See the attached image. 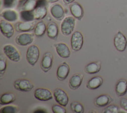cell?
Listing matches in <instances>:
<instances>
[{
    "label": "cell",
    "mask_w": 127,
    "mask_h": 113,
    "mask_svg": "<svg viewBox=\"0 0 127 113\" xmlns=\"http://www.w3.org/2000/svg\"><path fill=\"white\" fill-rule=\"evenodd\" d=\"M35 20H42L46 17L47 14V9L46 6H36L34 10Z\"/></svg>",
    "instance_id": "cb8c5ba5"
},
{
    "label": "cell",
    "mask_w": 127,
    "mask_h": 113,
    "mask_svg": "<svg viewBox=\"0 0 127 113\" xmlns=\"http://www.w3.org/2000/svg\"><path fill=\"white\" fill-rule=\"evenodd\" d=\"M15 2L16 0H3V5L5 8L12 7Z\"/></svg>",
    "instance_id": "836d02e7"
},
{
    "label": "cell",
    "mask_w": 127,
    "mask_h": 113,
    "mask_svg": "<svg viewBox=\"0 0 127 113\" xmlns=\"http://www.w3.org/2000/svg\"><path fill=\"white\" fill-rule=\"evenodd\" d=\"M34 37L32 34L29 33H22L18 35L16 38V43L17 44L22 47H25L31 45L33 42Z\"/></svg>",
    "instance_id": "4fadbf2b"
},
{
    "label": "cell",
    "mask_w": 127,
    "mask_h": 113,
    "mask_svg": "<svg viewBox=\"0 0 127 113\" xmlns=\"http://www.w3.org/2000/svg\"><path fill=\"white\" fill-rule=\"evenodd\" d=\"M20 1H27V0H20Z\"/></svg>",
    "instance_id": "f35d334b"
},
{
    "label": "cell",
    "mask_w": 127,
    "mask_h": 113,
    "mask_svg": "<svg viewBox=\"0 0 127 113\" xmlns=\"http://www.w3.org/2000/svg\"><path fill=\"white\" fill-rule=\"evenodd\" d=\"M17 107L14 106H6L0 109L1 113H17Z\"/></svg>",
    "instance_id": "f546056e"
},
{
    "label": "cell",
    "mask_w": 127,
    "mask_h": 113,
    "mask_svg": "<svg viewBox=\"0 0 127 113\" xmlns=\"http://www.w3.org/2000/svg\"><path fill=\"white\" fill-rule=\"evenodd\" d=\"M3 52L11 61L14 62H18L20 60L21 56L17 50L12 45H6L3 47Z\"/></svg>",
    "instance_id": "3957f363"
},
{
    "label": "cell",
    "mask_w": 127,
    "mask_h": 113,
    "mask_svg": "<svg viewBox=\"0 0 127 113\" xmlns=\"http://www.w3.org/2000/svg\"><path fill=\"white\" fill-rule=\"evenodd\" d=\"M114 46L120 52H123L127 48V40L125 36L119 30L114 38Z\"/></svg>",
    "instance_id": "5b68a950"
},
{
    "label": "cell",
    "mask_w": 127,
    "mask_h": 113,
    "mask_svg": "<svg viewBox=\"0 0 127 113\" xmlns=\"http://www.w3.org/2000/svg\"><path fill=\"white\" fill-rule=\"evenodd\" d=\"M36 5H37V0H27L24 3L22 10L33 11L36 8Z\"/></svg>",
    "instance_id": "83f0119b"
},
{
    "label": "cell",
    "mask_w": 127,
    "mask_h": 113,
    "mask_svg": "<svg viewBox=\"0 0 127 113\" xmlns=\"http://www.w3.org/2000/svg\"><path fill=\"white\" fill-rule=\"evenodd\" d=\"M112 101V99L109 95L106 94H103L98 96L95 100V104L98 107H106Z\"/></svg>",
    "instance_id": "d6986e66"
},
{
    "label": "cell",
    "mask_w": 127,
    "mask_h": 113,
    "mask_svg": "<svg viewBox=\"0 0 127 113\" xmlns=\"http://www.w3.org/2000/svg\"><path fill=\"white\" fill-rule=\"evenodd\" d=\"M52 112L54 113H65L67 112L66 109L64 106L60 104H55L52 106Z\"/></svg>",
    "instance_id": "1f68e13d"
},
{
    "label": "cell",
    "mask_w": 127,
    "mask_h": 113,
    "mask_svg": "<svg viewBox=\"0 0 127 113\" xmlns=\"http://www.w3.org/2000/svg\"><path fill=\"white\" fill-rule=\"evenodd\" d=\"M103 113H119V107L118 106L112 104L107 106L103 110Z\"/></svg>",
    "instance_id": "4dcf8cb0"
},
{
    "label": "cell",
    "mask_w": 127,
    "mask_h": 113,
    "mask_svg": "<svg viewBox=\"0 0 127 113\" xmlns=\"http://www.w3.org/2000/svg\"><path fill=\"white\" fill-rule=\"evenodd\" d=\"M54 46L57 53L60 57L63 58H67L70 57L71 51L66 44L64 43H58L55 44Z\"/></svg>",
    "instance_id": "8fae6325"
},
{
    "label": "cell",
    "mask_w": 127,
    "mask_h": 113,
    "mask_svg": "<svg viewBox=\"0 0 127 113\" xmlns=\"http://www.w3.org/2000/svg\"><path fill=\"white\" fill-rule=\"evenodd\" d=\"M101 69L100 62H93L87 64L85 67V72L89 74H94L98 73Z\"/></svg>",
    "instance_id": "603a6c76"
},
{
    "label": "cell",
    "mask_w": 127,
    "mask_h": 113,
    "mask_svg": "<svg viewBox=\"0 0 127 113\" xmlns=\"http://www.w3.org/2000/svg\"><path fill=\"white\" fill-rule=\"evenodd\" d=\"M59 1V0H46V1L48 3H54Z\"/></svg>",
    "instance_id": "74e56055"
},
{
    "label": "cell",
    "mask_w": 127,
    "mask_h": 113,
    "mask_svg": "<svg viewBox=\"0 0 127 113\" xmlns=\"http://www.w3.org/2000/svg\"><path fill=\"white\" fill-rule=\"evenodd\" d=\"M54 97L55 101L59 104L65 107L69 103V97L64 90L61 88H57L54 91Z\"/></svg>",
    "instance_id": "8992f818"
},
{
    "label": "cell",
    "mask_w": 127,
    "mask_h": 113,
    "mask_svg": "<svg viewBox=\"0 0 127 113\" xmlns=\"http://www.w3.org/2000/svg\"><path fill=\"white\" fill-rule=\"evenodd\" d=\"M15 100V96L12 93H3L0 98V104L1 106L10 104Z\"/></svg>",
    "instance_id": "d4e9b609"
},
{
    "label": "cell",
    "mask_w": 127,
    "mask_h": 113,
    "mask_svg": "<svg viewBox=\"0 0 127 113\" xmlns=\"http://www.w3.org/2000/svg\"><path fill=\"white\" fill-rule=\"evenodd\" d=\"M50 13L56 20H62L65 16V11L61 4H55L50 8Z\"/></svg>",
    "instance_id": "5bb4252c"
},
{
    "label": "cell",
    "mask_w": 127,
    "mask_h": 113,
    "mask_svg": "<svg viewBox=\"0 0 127 113\" xmlns=\"http://www.w3.org/2000/svg\"><path fill=\"white\" fill-rule=\"evenodd\" d=\"M20 17L22 20L25 22H31L35 20L34 14L33 11H29V10H22L20 13Z\"/></svg>",
    "instance_id": "4316f807"
},
{
    "label": "cell",
    "mask_w": 127,
    "mask_h": 113,
    "mask_svg": "<svg viewBox=\"0 0 127 113\" xmlns=\"http://www.w3.org/2000/svg\"><path fill=\"white\" fill-rule=\"evenodd\" d=\"M83 36L79 31H75L72 34L71 38V48L74 52H78L81 50L83 46Z\"/></svg>",
    "instance_id": "277c9868"
},
{
    "label": "cell",
    "mask_w": 127,
    "mask_h": 113,
    "mask_svg": "<svg viewBox=\"0 0 127 113\" xmlns=\"http://www.w3.org/2000/svg\"><path fill=\"white\" fill-rule=\"evenodd\" d=\"M120 106L123 110L125 111L127 113V99L125 98H122L120 100Z\"/></svg>",
    "instance_id": "e575fe53"
},
{
    "label": "cell",
    "mask_w": 127,
    "mask_h": 113,
    "mask_svg": "<svg viewBox=\"0 0 127 113\" xmlns=\"http://www.w3.org/2000/svg\"><path fill=\"white\" fill-rule=\"evenodd\" d=\"M0 28L1 32L5 38H11L14 34L15 28L8 21L1 20L0 22Z\"/></svg>",
    "instance_id": "ba28073f"
},
{
    "label": "cell",
    "mask_w": 127,
    "mask_h": 113,
    "mask_svg": "<svg viewBox=\"0 0 127 113\" xmlns=\"http://www.w3.org/2000/svg\"><path fill=\"white\" fill-rule=\"evenodd\" d=\"M53 60H54V56L52 53L47 52L44 54L41 62V67L45 73H47L52 68Z\"/></svg>",
    "instance_id": "9c48e42d"
},
{
    "label": "cell",
    "mask_w": 127,
    "mask_h": 113,
    "mask_svg": "<svg viewBox=\"0 0 127 113\" xmlns=\"http://www.w3.org/2000/svg\"><path fill=\"white\" fill-rule=\"evenodd\" d=\"M14 87L19 91L28 92L32 90L34 88V85L29 80L26 79H21L15 81Z\"/></svg>",
    "instance_id": "52a82bcc"
},
{
    "label": "cell",
    "mask_w": 127,
    "mask_h": 113,
    "mask_svg": "<svg viewBox=\"0 0 127 113\" xmlns=\"http://www.w3.org/2000/svg\"><path fill=\"white\" fill-rule=\"evenodd\" d=\"M34 96L37 100L40 101H48L53 99L51 91L48 89L42 88L36 89L34 93Z\"/></svg>",
    "instance_id": "30bf717a"
},
{
    "label": "cell",
    "mask_w": 127,
    "mask_h": 113,
    "mask_svg": "<svg viewBox=\"0 0 127 113\" xmlns=\"http://www.w3.org/2000/svg\"><path fill=\"white\" fill-rule=\"evenodd\" d=\"M75 0H63V2L65 4H71V3H73Z\"/></svg>",
    "instance_id": "d590c367"
},
{
    "label": "cell",
    "mask_w": 127,
    "mask_h": 113,
    "mask_svg": "<svg viewBox=\"0 0 127 113\" xmlns=\"http://www.w3.org/2000/svg\"><path fill=\"white\" fill-rule=\"evenodd\" d=\"M116 93L119 97H123L127 92V81L125 79L119 80L116 85Z\"/></svg>",
    "instance_id": "ac0fdd59"
},
{
    "label": "cell",
    "mask_w": 127,
    "mask_h": 113,
    "mask_svg": "<svg viewBox=\"0 0 127 113\" xmlns=\"http://www.w3.org/2000/svg\"><path fill=\"white\" fill-rule=\"evenodd\" d=\"M2 17L8 22H14L19 19V15L17 12L13 10H4L1 13Z\"/></svg>",
    "instance_id": "ffe728a7"
},
{
    "label": "cell",
    "mask_w": 127,
    "mask_h": 113,
    "mask_svg": "<svg viewBox=\"0 0 127 113\" xmlns=\"http://www.w3.org/2000/svg\"><path fill=\"white\" fill-rule=\"evenodd\" d=\"M70 12L72 16L78 20H81L84 16V10L81 4L78 3H73L70 5Z\"/></svg>",
    "instance_id": "9a60e30c"
},
{
    "label": "cell",
    "mask_w": 127,
    "mask_h": 113,
    "mask_svg": "<svg viewBox=\"0 0 127 113\" xmlns=\"http://www.w3.org/2000/svg\"><path fill=\"white\" fill-rule=\"evenodd\" d=\"M83 80V75L81 74H74L69 81V86L72 90H76L81 85Z\"/></svg>",
    "instance_id": "2e32d148"
},
{
    "label": "cell",
    "mask_w": 127,
    "mask_h": 113,
    "mask_svg": "<svg viewBox=\"0 0 127 113\" xmlns=\"http://www.w3.org/2000/svg\"><path fill=\"white\" fill-rule=\"evenodd\" d=\"M6 65L7 64H6V60L1 57L0 59V73H1V74H3L4 73V71L6 69Z\"/></svg>",
    "instance_id": "d6a6232c"
},
{
    "label": "cell",
    "mask_w": 127,
    "mask_h": 113,
    "mask_svg": "<svg viewBox=\"0 0 127 113\" xmlns=\"http://www.w3.org/2000/svg\"><path fill=\"white\" fill-rule=\"evenodd\" d=\"M70 73L69 65L67 63L63 62L59 65L57 70V78L59 81H64L67 78Z\"/></svg>",
    "instance_id": "7c38bea8"
},
{
    "label": "cell",
    "mask_w": 127,
    "mask_h": 113,
    "mask_svg": "<svg viewBox=\"0 0 127 113\" xmlns=\"http://www.w3.org/2000/svg\"><path fill=\"white\" fill-rule=\"evenodd\" d=\"M103 84V79L99 76L93 77L88 81L87 87L90 90H95Z\"/></svg>",
    "instance_id": "7402d4cb"
},
{
    "label": "cell",
    "mask_w": 127,
    "mask_h": 113,
    "mask_svg": "<svg viewBox=\"0 0 127 113\" xmlns=\"http://www.w3.org/2000/svg\"><path fill=\"white\" fill-rule=\"evenodd\" d=\"M40 55L39 49L37 45H31L27 50L26 59L28 62L32 66L35 65L37 63Z\"/></svg>",
    "instance_id": "6da1fadb"
},
{
    "label": "cell",
    "mask_w": 127,
    "mask_h": 113,
    "mask_svg": "<svg viewBox=\"0 0 127 113\" xmlns=\"http://www.w3.org/2000/svg\"><path fill=\"white\" fill-rule=\"evenodd\" d=\"M71 109L73 113H84V107L79 102H72L71 104Z\"/></svg>",
    "instance_id": "f1b7e54d"
},
{
    "label": "cell",
    "mask_w": 127,
    "mask_h": 113,
    "mask_svg": "<svg viewBox=\"0 0 127 113\" xmlns=\"http://www.w3.org/2000/svg\"><path fill=\"white\" fill-rule=\"evenodd\" d=\"M34 113H46V111L43 110V109H37V110L34 111Z\"/></svg>",
    "instance_id": "8d00e7d4"
},
{
    "label": "cell",
    "mask_w": 127,
    "mask_h": 113,
    "mask_svg": "<svg viewBox=\"0 0 127 113\" xmlns=\"http://www.w3.org/2000/svg\"><path fill=\"white\" fill-rule=\"evenodd\" d=\"M37 1H39V0H37Z\"/></svg>",
    "instance_id": "ab89813d"
},
{
    "label": "cell",
    "mask_w": 127,
    "mask_h": 113,
    "mask_svg": "<svg viewBox=\"0 0 127 113\" xmlns=\"http://www.w3.org/2000/svg\"><path fill=\"white\" fill-rule=\"evenodd\" d=\"M36 25L31 22H20L15 24V30L17 32H28L34 29Z\"/></svg>",
    "instance_id": "e0dca14e"
},
{
    "label": "cell",
    "mask_w": 127,
    "mask_h": 113,
    "mask_svg": "<svg viewBox=\"0 0 127 113\" xmlns=\"http://www.w3.org/2000/svg\"><path fill=\"white\" fill-rule=\"evenodd\" d=\"M76 24L75 18L74 17H67L64 19L61 24V32L64 36H69L73 32Z\"/></svg>",
    "instance_id": "7a4b0ae2"
},
{
    "label": "cell",
    "mask_w": 127,
    "mask_h": 113,
    "mask_svg": "<svg viewBox=\"0 0 127 113\" xmlns=\"http://www.w3.org/2000/svg\"><path fill=\"white\" fill-rule=\"evenodd\" d=\"M46 29L47 27L46 26V24L43 21H40L36 24V26L34 29V32L36 36L41 37L45 34Z\"/></svg>",
    "instance_id": "484cf974"
},
{
    "label": "cell",
    "mask_w": 127,
    "mask_h": 113,
    "mask_svg": "<svg viewBox=\"0 0 127 113\" xmlns=\"http://www.w3.org/2000/svg\"><path fill=\"white\" fill-rule=\"evenodd\" d=\"M46 33L48 38L52 39H56L59 34V28L55 22H50L48 25Z\"/></svg>",
    "instance_id": "44dd1931"
}]
</instances>
